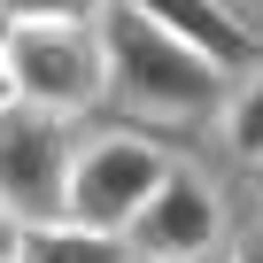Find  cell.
<instances>
[{
  "mask_svg": "<svg viewBox=\"0 0 263 263\" xmlns=\"http://www.w3.org/2000/svg\"><path fill=\"white\" fill-rule=\"evenodd\" d=\"M93 39H101V70H108V93H116V101H132L140 116H163V124H194V116H209V108H217V93H224V70H217L201 47L171 39L163 24H147V16L116 8V0L101 8Z\"/></svg>",
  "mask_w": 263,
  "mask_h": 263,
  "instance_id": "obj_1",
  "label": "cell"
},
{
  "mask_svg": "<svg viewBox=\"0 0 263 263\" xmlns=\"http://www.w3.org/2000/svg\"><path fill=\"white\" fill-rule=\"evenodd\" d=\"M163 178H171V155L147 140V132H101V140H78L70 194H62V224L124 240V224L155 201Z\"/></svg>",
  "mask_w": 263,
  "mask_h": 263,
  "instance_id": "obj_2",
  "label": "cell"
},
{
  "mask_svg": "<svg viewBox=\"0 0 263 263\" xmlns=\"http://www.w3.org/2000/svg\"><path fill=\"white\" fill-rule=\"evenodd\" d=\"M8 93H16V108H39L54 124L85 116L108 93L101 39L78 24H8Z\"/></svg>",
  "mask_w": 263,
  "mask_h": 263,
  "instance_id": "obj_3",
  "label": "cell"
},
{
  "mask_svg": "<svg viewBox=\"0 0 263 263\" xmlns=\"http://www.w3.org/2000/svg\"><path fill=\"white\" fill-rule=\"evenodd\" d=\"M70 132L39 108H0V217L16 232L31 224H62V194H70Z\"/></svg>",
  "mask_w": 263,
  "mask_h": 263,
  "instance_id": "obj_4",
  "label": "cell"
},
{
  "mask_svg": "<svg viewBox=\"0 0 263 263\" xmlns=\"http://www.w3.org/2000/svg\"><path fill=\"white\" fill-rule=\"evenodd\" d=\"M224 240V209H217V186L201 171H178L155 186V201L124 224V248L147 255V263H201L209 248Z\"/></svg>",
  "mask_w": 263,
  "mask_h": 263,
  "instance_id": "obj_5",
  "label": "cell"
},
{
  "mask_svg": "<svg viewBox=\"0 0 263 263\" xmlns=\"http://www.w3.org/2000/svg\"><path fill=\"white\" fill-rule=\"evenodd\" d=\"M116 8H132V16H147V24H163L171 39H186V47H201L217 70H232V62H248V31L217 8V0H116Z\"/></svg>",
  "mask_w": 263,
  "mask_h": 263,
  "instance_id": "obj_6",
  "label": "cell"
},
{
  "mask_svg": "<svg viewBox=\"0 0 263 263\" xmlns=\"http://www.w3.org/2000/svg\"><path fill=\"white\" fill-rule=\"evenodd\" d=\"M16 263H132V248L108 232H78V224H31L16 232Z\"/></svg>",
  "mask_w": 263,
  "mask_h": 263,
  "instance_id": "obj_7",
  "label": "cell"
},
{
  "mask_svg": "<svg viewBox=\"0 0 263 263\" xmlns=\"http://www.w3.org/2000/svg\"><path fill=\"white\" fill-rule=\"evenodd\" d=\"M224 140L263 171V78H248V85L232 93V108H224Z\"/></svg>",
  "mask_w": 263,
  "mask_h": 263,
  "instance_id": "obj_8",
  "label": "cell"
},
{
  "mask_svg": "<svg viewBox=\"0 0 263 263\" xmlns=\"http://www.w3.org/2000/svg\"><path fill=\"white\" fill-rule=\"evenodd\" d=\"M108 0H0V24H78L93 31Z\"/></svg>",
  "mask_w": 263,
  "mask_h": 263,
  "instance_id": "obj_9",
  "label": "cell"
},
{
  "mask_svg": "<svg viewBox=\"0 0 263 263\" xmlns=\"http://www.w3.org/2000/svg\"><path fill=\"white\" fill-rule=\"evenodd\" d=\"M0 108H16V93H8V24H0Z\"/></svg>",
  "mask_w": 263,
  "mask_h": 263,
  "instance_id": "obj_10",
  "label": "cell"
},
{
  "mask_svg": "<svg viewBox=\"0 0 263 263\" xmlns=\"http://www.w3.org/2000/svg\"><path fill=\"white\" fill-rule=\"evenodd\" d=\"M224 263H263V240H240V248H232Z\"/></svg>",
  "mask_w": 263,
  "mask_h": 263,
  "instance_id": "obj_11",
  "label": "cell"
},
{
  "mask_svg": "<svg viewBox=\"0 0 263 263\" xmlns=\"http://www.w3.org/2000/svg\"><path fill=\"white\" fill-rule=\"evenodd\" d=\"M8 255H16V224L0 217V263H8Z\"/></svg>",
  "mask_w": 263,
  "mask_h": 263,
  "instance_id": "obj_12",
  "label": "cell"
},
{
  "mask_svg": "<svg viewBox=\"0 0 263 263\" xmlns=\"http://www.w3.org/2000/svg\"><path fill=\"white\" fill-rule=\"evenodd\" d=\"M132 263H147V255H132Z\"/></svg>",
  "mask_w": 263,
  "mask_h": 263,
  "instance_id": "obj_13",
  "label": "cell"
},
{
  "mask_svg": "<svg viewBox=\"0 0 263 263\" xmlns=\"http://www.w3.org/2000/svg\"><path fill=\"white\" fill-rule=\"evenodd\" d=\"M8 263H16V255H8Z\"/></svg>",
  "mask_w": 263,
  "mask_h": 263,
  "instance_id": "obj_14",
  "label": "cell"
},
{
  "mask_svg": "<svg viewBox=\"0 0 263 263\" xmlns=\"http://www.w3.org/2000/svg\"><path fill=\"white\" fill-rule=\"evenodd\" d=\"M255 178H263V171H255Z\"/></svg>",
  "mask_w": 263,
  "mask_h": 263,
  "instance_id": "obj_15",
  "label": "cell"
}]
</instances>
